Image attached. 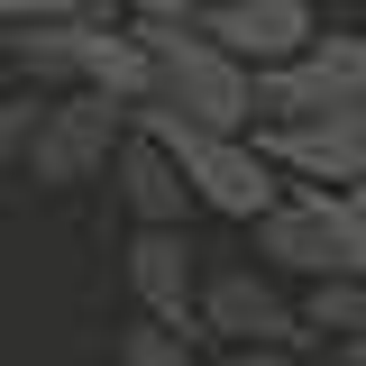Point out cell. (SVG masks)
<instances>
[{
	"mask_svg": "<svg viewBox=\"0 0 366 366\" xmlns=\"http://www.w3.org/2000/svg\"><path fill=\"white\" fill-rule=\"evenodd\" d=\"M110 192L129 202L137 229H183L192 211H202L192 183H183V165L165 156V137H147V129H129V147L110 156Z\"/></svg>",
	"mask_w": 366,
	"mask_h": 366,
	"instance_id": "obj_7",
	"label": "cell"
},
{
	"mask_svg": "<svg viewBox=\"0 0 366 366\" xmlns=\"http://www.w3.org/2000/svg\"><path fill=\"white\" fill-rule=\"evenodd\" d=\"M220 0H119V19H183V28H202Z\"/></svg>",
	"mask_w": 366,
	"mask_h": 366,
	"instance_id": "obj_12",
	"label": "cell"
},
{
	"mask_svg": "<svg viewBox=\"0 0 366 366\" xmlns=\"http://www.w3.org/2000/svg\"><path fill=\"white\" fill-rule=\"evenodd\" d=\"M0 64H9V46H0Z\"/></svg>",
	"mask_w": 366,
	"mask_h": 366,
	"instance_id": "obj_15",
	"label": "cell"
},
{
	"mask_svg": "<svg viewBox=\"0 0 366 366\" xmlns=\"http://www.w3.org/2000/svg\"><path fill=\"white\" fill-rule=\"evenodd\" d=\"M28 129H37V101H9V92H0V165H19Z\"/></svg>",
	"mask_w": 366,
	"mask_h": 366,
	"instance_id": "obj_11",
	"label": "cell"
},
{
	"mask_svg": "<svg viewBox=\"0 0 366 366\" xmlns=\"http://www.w3.org/2000/svg\"><path fill=\"white\" fill-rule=\"evenodd\" d=\"M357 9H366V0H357Z\"/></svg>",
	"mask_w": 366,
	"mask_h": 366,
	"instance_id": "obj_16",
	"label": "cell"
},
{
	"mask_svg": "<svg viewBox=\"0 0 366 366\" xmlns=\"http://www.w3.org/2000/svg\"><path fill=\"white\" fill-rule=\"evenodd\" d=\"M220 366H330L320 348H229Z\"/></svg>",
	"mask_w": 366,
	"mask_h": 366,
	"instance_id": "obj_13",
	"label": "cell"
},
{
	"mask_svg": "<svg viewBox=\"0 0 366 366\" xmlns=\"http://www.w3.org/2000/svg\"><path fill=\"white\" fill-rule=\"evenodd\" d=\"M302 320H312V339H366V274L312 284L302 293Z\"/></svg>",
	"mask_w": 366,
	"mask_h": 366,
	"instance_id": "obj_8",
	"label": "cell"
},
{
	"mask_svg": "<svg viewBox=\"0 0 366 366\" xmlns=\"http://www.w3.org/2000/svg\"><path fill=\"white\" fill-rule=\"evenodd\" d=\"M330 366H366V339H330Z\"/></svg>",
	"mask_w": 366,
	"mask_h": 366,
	"instance_id": "obj_14",
	"label": "cell"
},
{
	"mask_svg": "<svg viewBox=\"0 0 366 366\" xmlns=\"http://www.w3.org/2000/svg\"><path fill=\"white\" fill-rule=\"evenodd\" d=\"M119 366H211L192 330H165V320H129L119 330Z\"/></svg>",
	"mask_w": 366,
	"mask_h": 366,
	"instance_id": "obj_9",
	"label": "cell"
},
{
	"mask_svg": "<svg viewBox=\"0 0 366 366\" xmlns=\"http://www.w3.org/2000/svg\"><path fill=\"white\" fill-rule=\"evenodd\" d=\"M147 46V110H174L202 129H257V74L220 37L183 28V19H129Z\"/></svg>",
	"mask_w": 366,
	"mask_h": 366,
	"instance_id": "obj_1",
	"label": "cell"
},
{
	"mask_svg": "<svg viewBox=\"0 0 366 366\" xmlns=\"http://www.w3.org/2000/svg\"><path fill=\"white\" fill-rule=\"evenodd\" d=\"M119 274H129L137 320H165V330H192L202 339V247L183 229H137Z\"/></svg>",
	"mask_w": 366,
	"mask_h": 366,
	"instance_id": "obj_5",
	"label": "cell"
},
{
	"mask_svg": "<svg viewBox=\"0 0 366 366\" xmlns=\"http://www.w3.org/2000/svg\"><path fill=\"white\" fill-rule=\"evenodd\" d=\"M137 129L165 137V156L183 165V183H192V202L202 211H220V220H266L274 202L293 192V183L274 174V156L257 147V129H202V119H174V110H137Z\"/></svg>",
	"mask_w": 366,
	"mask_h": 366,
	"instance_id": "obj_2",
	"label": "cell"
},
{
	"mask_svg": "<svg viewBox=\"0 0 366 366\" xmlns=\"http://www.w3.org/2000/svg\"><path fill=\"white\" fill-rule=\"evenodd\" d=\"M202 339H229V348H320L302 302L274 284V266L257 257H229V266H202Z\"/></svg>",
	"mask_w": 366,
	"mask_h": 366,
	"instance_id": "obj_4",
	"label": "cell"
},
{
	"mask_svg": "<svg viewBox=\"0 0 366 366\" xmlns=\"http://www.w3.org/2000/svg\"><path fill=\"white\" fill-rule=\"evenodd\" d=\"M119 0H0V28H46V19H101Z\"/></svg>",
	"mask_w": 366,
	"mask_h": 366,
	"instance_id": "obj_10",
	"label": "cell"
},
{
	"mask_svg": "<svg viewBox=\"0 0 366 366\" xmlns=\"http://www.w3.org/2000/svg\"><path fill=\"white\" fill-rule=\"evenodd\" d=\"M129 129H137V110L110 101V92H46L37 129H28V147H19V165H28L46 192H74V183L110 174V156L129 147Z\"/></svg>",
	"mask_w": 366,
	"mask_h": 366,
	"instance_id": "obj_3",
	"label": "cell"
},
{
	"mask_svg": "<svg viewBox=\"0 0 366 366\" xmlns=\"http://www.w3.org/2000/svg\"><path fill=\"white\" fill-rule=\"evenodd\" d=\"M202 37H220L247 74H266V64H293V55L320 37V9L312 0H220V9L202 19Z\"/></svg>",
	"mask_w": 366,
	"mask_h": 366,
	"instance_id": "obj_6",
	"label": "cell"
}]
</instances>
